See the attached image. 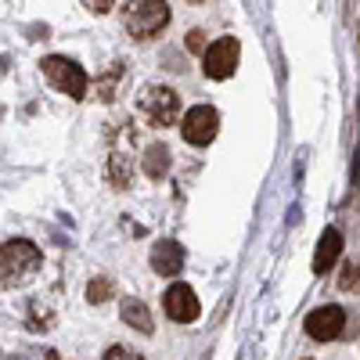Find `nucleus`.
<instances>
[{"instance_id": "obj_1", "label": "nucleus", "mask_w": 360, "mask_h": 360, "mask_svg": "<svg viewBox=\"0 0 360 360\" xmlns=\"http://www.w3.org/2000/svg\"><path fill=\"white\" fill-rule=\"evenodd\" d=\"M40 270V249L25 238H11V242L0 245V285L15 288L25 278H33Z\"/></svg>"}, {"instance_id": "obj_2", "label": "nucleus", "mask_w": 360, "mask_h": 360, "mask_svg": "<svg viewBox=\"0 0 360 360\" xmlns=\"http://www.w3.org/2000/svg\"><path fill=\"white\" fill-rule=\"evenodd\" d=\"M40 69H44V76L51 79V86L54 90H62V94H69L72 101H83L86 98V72H83V65H76L72 58H65V54H47L44 62H40Z\"/></svg>"}, {"instance_id": "obj_3", "label": "nucleus", "mask_w": 360, "mask_h": 360, "mask_svg": "<svg viewBox=\"0 0 360 360\" xmlns=\"http://www.w3.org/2000/svg\"><path fill=\"white\" fill-rule=\"evenodd\" d=\"M123 22L134 40H148L169 25V4H162V0H137V4H130Z\"/></svg>"}, {"instance_id": "obj_4", "label": "nucleus", "mask_w": 360, "mask_h": 360, "mask_svg": "<svg viewBox=\"0 0 360 360\" xmlns=\"http://www.w3.org/2000/svg\"><path fill=\"white\" fill-rule=\"evenodd\" d=\"M137 108L148 115V123L152 127H173L180 119V98L173 86H144L141 98H137Z\"/></svg>"}, {"instance_id": "obj_5", "label": "nucleus", "mask_w": 360, "mask_h": 360, "mask_svg": "<svg viewBox=\"0 0 360 360\" xmlns=\"http://www.w3.org/2000/svg\"><path fill=\"white\" fill-rule=\"evenodd\" d=\"M238 58H242V47H238L234 37H220L202 51V72L209 79H231L238 69Z\"/></svg>"}, {"instance_id": "obj_6", "label": "nucleus", "mask_w": 360, "mask_h": 360, "mask_svg": "<svg viewBox=\"0 0 360 360\" xmlns=\"http://www.w3.org/2000/svg\"><path fill=\"white\" fill-rule=\"evenodd\" d=\"M217 130H220V112L213 105H195V108H188L184 119H180V134H184V141L195 144V148H205L217 137Z\"/></svg>"}, {"instance_id": "obj_7", "label": "nucleus", "mask_w": 360, "mask_h": 360, "mask_svg": "<svg viewBox=\"0 0 360 360\" xmlns=\"http://www.w3.org/2000/svg\"><path fill=\"white\" fill-rule=\"evenodd\" d=\"M303 324H307V335L314 342H332V339L342 335V328H346V310L335 307V303H328V307L310 310Z\"/></svg>"}, {"instance_id": "obj_8", "label": "nucleus", "mask_w": 360, "mask_h": 360, "mask_svg": "<svg viewBox=\"0 0 360 360\" xmlns=\"http://www.w3.org/2000/svg\"><path fill=\"white\" fill-rule=\"evenodd\" d=\"M166 314L176 321V324H191V321H198V314H202V307H198V295H195V288L191 285H169L166 288Z\"/></svg>"}, {"instance_id": "obj_9", "label": "nucleus", "mask_w": 360, "mask_h": 360, "mask_svg": "<svg viewBox=\"0 0 360 360\" xmlns=\"http://www.w3.org/2000/svg\"><path fill=\"white\" fill-rule=\"evenodd\" d=\"M152 270L162 278H176L180 266H184V249H180V242H173V238H159V242L152 245Z\"/></svg>"}, {"instance_id": "obj_10", "label": "nucleus", "mask_w": 360, "mask_h": 360, "mask_svg": "<svg viewBox=\"0 0 360 360\" xmlns=\"http://www.w3.org/2000/svg\"><path fill=\"white\" fill-rule=\"evenodd\" d=\"M342 256V234L335 227H328L321 234V242L314 249V274H328V270L335 266V259Z\"/></svg>"}, {"instance_id": "obj_11", "label": "nucleus", "mask_w": 360, "mask_h": 360, "mask_svg": "<svg viewBox=\"0 0 360 360\" xmlns=\"http://www.w3.org/2000/svg\"><path fill=\"white\" fill-rule=\"evenodd\" d=\"M123 324H130L134 332H141V335H152L155 332L152 307H148L144 299H137V295H127L123 299Z\"/></svg>"}, {"instance_id": "obj_12", "label": "nucleus", "mask_w": 360, "mask_h": 360, "mask_svg": "<svg viewBox=\"0 0 360 360\" xmlns=\"http://www.w3.org/2000/svg\"><path fill=\"white\" fill-rule=\"evenodd\" d=\"M169 162H173V155H169V148L166 144H148L144 148V173L152 176V180H162L166 173H169Z\"/></svg>"}, {"instance_id": "obj_13", "label": "nucleus", "mask_w": 360, "mask_h": 360, "mask_svg": "<svg viewBox=\"0 0 360 360\" xmlns=\"http://www.w3.org/2000/svg\"><path fill=\"white\" fill-rule=\"evenodd\" d=\"M119 76H123V62H115V65L98 79V98H101V101H112V98H115V79H119Z\"/></svg>"}, {"instance_id": "obj_14", "label": "nucleus", "mask_w": 360, "mask_h": 360, "mask_svg": "<svg viewBox=\"0 0 360 360\" xmlns=\"http://www.w3.org/2000/svg\"><path fill=\"white\" fill-rule=\"evenodd\" d=\"M112 295H115L112 278H94L86 285V299H90V303H105V299H112Z\"/></svg>"}, {"instance_id": "obj_15", "label": "nucleus", "mask_w": 360, "mask_h": 360, "mask_svg": "<svg viewBox=\"0 0 360 360\" xmlns=\"http://www.w3.org/2000/svg\"><path fill=\"white\" fill-rule=\"evenodd\" d=\"M105 360H144V356L137 349H130V346H108Z\"/></svg>"}, {"instance_id": "obj_16", "label": "nucleus", "mask_w": 360, "mask_h": 360, "mask_svg": "<svg viewBox=\"0 0 360 360\" xmlns=\"http://www.w3.org/2000/svg\"><path fill=\"white\" fill-rule=\"evenodd\" d=\"M339 285L349 292V288H356V263H346V270H342V278H339Z\"/></svg>"}, {"instance_id": "obj_17", "label": "nucleus", "mask_w": 360, "mask_h": 360, "mask_svg": "<svg viewBox=\"0 0 360 360\" xmlns=\"http://www.w3.org/2000/svg\"><path fill=\"white\" fill-rule=\"evenodd\" d=\"M188 47L191 51H205V33H202V29H191V33H188Z\"/></svg>"}, {"instance_id": "obj_18", "label": "nucleus", "mask_w": 360, "mask_h": 360, "mask_svg": "<svg viewBox=\"0 0 360 360\" xmlns=\"http://www.w3.org/2000/svg\"><path fill=\"white\" fill-rule=\"evenodd\" d=\"M86 8L94 11V15H105V11H112V0H90Z\"/></svg>"}]
</instances>
